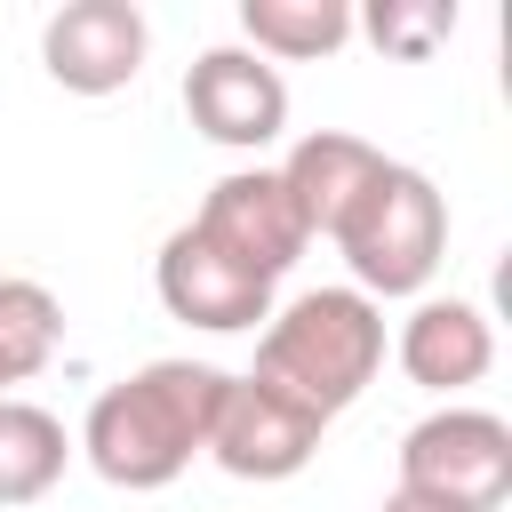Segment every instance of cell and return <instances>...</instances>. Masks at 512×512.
I'll list each match as a JSON object with an SVG mask.
<instances>
[{
	"label": "cell",
	"instance_id": "cell-1",
	"mask_svg": "<svg viewBox=\"0 0 512 512\" xmlns=\"http://www.w3.org/2000/svg\"><path fill=\"white\" fill-rule=\"evenodd\" d=\"M224 384L232 376L208 360H144L136 376H120L88 400V424L72 448L88 456L96 480L152 496V488L184 480L192 456H208V424H216Z\"/></svg>",
	"mask_w": 512,
	"mask_h": 512
},
{
	"label": "cell",
	"instance_id": "cell-2",
	"mask_svg": "<svg viewBox=\"0 0 512 512\" xmlns=\"http://www.w3.org/2000/svg\"><path fill=\"white\" fill-rule=\"evenodd\" d=\"M384 368V304L360 288H304L256 328V384L304 400L320 424H336Z\"/></svg>",
	"mask_w": 512,
	"mask_h": 512
},
{
	"label": "cell",
	"instance_id": "cell-3",
	"mask_svg": "<svg viewBox=\"0 0 512 512\" xmlns=\"http://www.w3.org/2000/svg\"><path fill=\"white\" fill-rule=\"evenodd\" d=\"M328 240H336V256L352 264V288H360L368 304H384V296H424L432 272L448 264V200H440V184H432L424 168L384 160V168L368 176V192L352 200V216H344Z\"/></svg>",
	"mask_w": 512,
	"mask_h": 512
},
{
	"label": "cell",
	"instance_id": "cell-4",
	"mask_svg": "<svg viewBox=\"0 0 512 512\" xmlns=\"http://www.w3.org/2000/svg\"><path fill=\"white\" fill-rule=\"evenodd\" d=\"M392 496H416L432 512H504L512 496V424L496 408H432L400 440V480Z\"/></svg>",
	"mask_w": 512,
	"mask_h": 512
},
{
	"label": "cell",
	"instance_id": "cell-5",
	"mask_svg": "<svg viewBox=\"0 0 512 512\" xmlns=\"http://www.w3.org/2000/svg\"><path fill=\"white\" fill-rule=\"evenodd\" d=\"M184 120L224 152H264L288 136V80H280V64H264L240 40L200 48L184 72Z\"/></svg>",
	"mask_w": 512,
	"mask_h": 512
},
{
	"label": "cell",
	"instance_id": "cell-6",
	"mask_svg": "<svg viewBox=\"0 0 512 512\" xmlns=\"http://www.w3.org/2000/svg\"><path fill=\"white\" fill-rule=\"evenodd\" d=\"M320 432H328V424H320L304 400H288V392H272V384H256V376H232L224 400H216V424H208V456H216L232 480L272 488V480H296V472L320 456Z\"/></svg>",
	"mask_w": 512,
	"mask_h": 512
},
{
	"label": "cell",
	"instance_id": "cell-7",
	"mask_svg": "<svg viewBox=\"0 0 512 512\" xmlns=\"http://www.w3.org/2000/svg\"><path fill=\"white\" fill-rule=\"evenodd\" d=\"M152 56V24L136 0H64L40 24V72L64 96H120Z\"/></svg>",
	"mask_w": 512,
	"mask_h": 512
},
{
	"label": "cell",
	"instance_id": "cell-8",
	"mask_svg": "<svg viewBox=\"0 0 512 512\" xmlns=\"http://www.w3.org/2000/svg\"><path fill=\"white\" fill-rule=\"evenodd\" d=\"M152 288L168 304V320L208 328V336H240L272 320V280H256L248 264H232L200 224H176L152 256Z\"/></svg>",
	"mask_w": 512,
	"mask_h": 512
},
{
	"label": "cell",
	"instance_id": "cell-9",
	"mask_svg": "<svg viewBox=\"0 0 512 512\" xmlns=\"http://www.w3.org/2000/svg\"><path fill=\"white\" fill-rule=\"evenodd\" d=\"M192 224H200L232 264H248V272H256V280H272V288H280V272L312 248V232H304V216H296V200H288L280 168H264V160H256V168L216 176Z\"/></svg>",
	"mask_w": 512,
	"mask_h": 512
},
{
	"label": "cell",
	"instance_id": "cell-10",
	"mask_svg": "<svg viewBox=\"0 0 512 512\" xmlns=\"http://www.w3.org/2000/svg\"><path fill=\"white\" fill-rule=\"evenodd\" d=\"M392 360L408 384L456 400L464 384H480L496 368V320L472 304V296H416V312L400 320L392 336Z\"/></svg>",
	"mask_w": 512,
	"mask_h": 512
},
{
	"label": "cell",
	"instance_id": "cell-11",
	"mask_svg": "<svg viewBox=\"0 0 512 512\" xmlns=\"http://www.w3.org/2000/svg\"><path fill=\"white\" fill-rule=\"evenodd\" d=\"M376 168H384V152H376L368 136H352V128H312V136H296V144H288L280 184H288V200H296L304 232H312V240H328V232L352 216V200L368 192V176H376Z\"/></svg>",
	"mask_w": 512,
	"mask_h": 512
},
{
	"label": "cell",
	"instance_id": "cell-12",
	"mask_svg": "<svg viewBox=\"0 0 512 512\" xmlns=\"http://www.w3.org/2000/svg\"><path fill=\"white\" fill-rule=\"evenodd\" d=\"M344 40H352L344 0H240V48H256L264 64H320Z\"/></svg>",
	"mask_w": 512,
	"mask_h": 512
},
{
	"label": "cell",
	"instance_id": "cell-13",
	"mask_svg": "<svg viewBox=\"0 0 512 512\" xmlns=\"http://www.w3.org/2000/svg\"><path fill=\"white\" fill-rule=\"evenodd\" d=\"M72 464V432L64 416H48L40 400H0V512L8 504H40Z\"/></svg>",
	"mask_w": 512,
	"mask_h": 512
},
{
	"label": "cell",
	"instance_id": "cell-14",
	"mask_svg": "<svg viewBox=\"0 0 512 512\" xmlns=\"http://www.w3.org/2000/svg\"><path fill=\"white\" fill-rule=\"evenodd\" d=\"M64 344V304L48 280H24V272H0V392L8 384H32Z\"/></svg>",
	"mask_w": 512,
	"mask_h": 512
},
{
	"label": "cell",
	"instance_id": "cell-15",
	"mask_svg": "<svg viewBox=\"0 0 512 512\" xmlns=\"http://www.w3.org/2000/svg\"><path fill=\"white\" fill-rule=\"evenodd\" d=\"M352 32H368L384 56H432L448 32H456V8H408V0H384V8H368V16H352Z\"/></svg>",
	"mask_w": 512,
	"mask_h": 512
},
{
	"label": "cell",
	"instance_id": "cell-16",
	"mask_svg": "<svg viewBox=\"0 0 512 512\" xmlns=\"http://www.w3.org/2000/svg\"><path fill=\"white\" fill-rule=\"evenodd\" d=\"M376 512H432V504H416V496H384Z\"/></svg>",
	"mask_w": 512,
	"mask_h": 512
},
{
	"label": "cell",
	"instance_id": "cell-17",
	"mask_svg": "<svg viewBox=\"0 0 512 512\" xmlns=\"http://www.w3.org/2000/svg\"><path fill=\"white\" fill-rule=\"evenodd\" d=\"M0 400H8V392H0Z\"/></svg>",
	"mask_w": 512,
	"mask_h": 512
}]
</instances>
